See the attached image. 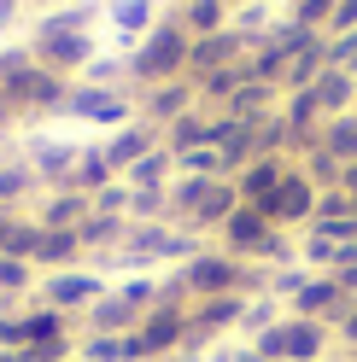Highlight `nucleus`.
<instances>
[{"label":"nucleus","mask_w":357,"mask_h":362,"mask_svg":"<svg viewBox=\"0 0 357 362\" xmlns=\"http://www.w3.org/2000/svg\"><path fill=\"white\" fill-rule=\"evenodd\" d=\"M82 322H88V333H135L141 327V310L123 304L118 292H106V298H94L82 310Z\"/></svg>","instance_id":"obj_20"},{"label":"nucleus","mask_w":357,"mask_h":362,"mask_svg":"<svg viewBox=\"0 0 357 362\" xmlns=\"http://www.w3.org/2000/svg\"><path fill=\"white\" fill-rule=\"evenodd\" d=\"M246 345L264 362H322V356H334V327L328 322H305V315H281L276 327H264Z\"/></svg>","instance_id":"obj_2"},{"label":"nucleus","mask_w":357,"mask_h":362,"mask_svg":"<svg viewBox=\"0 0 357 362\" xmlns=\"http://www.w3.org/2000/svg\"><path fill=\"white\" fill-rule=\"evenodd\" d=\"M322 362H351V356H346V351H334V356H322Z\"/></svg>","instance_id":"obj_47"},{"label":"nucleus","mask_w":357,"mask_h":362,"mask_svg":"<svg viewBox=\"0 0 357 362\" xmlns=\"http://www.w3.org/2000/svg\"><path fill=\"white\" fill-rule=\"evenodd\" d=\"M88 216H94V199L71 193V187H47V199H41V211H35L41 228H82Z\"/></svg>","instance_id":"obj_16"},{"label":"nucleus","mask_w":357,"mask_h":362,"mask_svg":"<svg viewBox=\"0 0 357 362\" xmlns=\"http://www.w3.org/2000/svg\"><path fill=\"white\" fill-rule=\"evenodd\" d=\"M64 117H76V123H94V129H123V123H135L141 111H135V100L123 94V88H88V82H76L71 88V105H64Z\"/></svg>","instance_id":"obj_7"},{"label":"nucleus","mask_w":357,"mask_h":362,"mask_svg":"<svg viewBox=\"0 0 357 362\" xmlns=\"http://www.w3.org/2000/svg\"><path fill=\"white\" fill-rule=\"evenodd\" d=\"M317 193H322V187H317V181H310V175L293 164V170H287V181H281V187H276L270 199H264L258 211L270 216L276 228H287V234H305L310 222H317Z\"/></svg>","instance_id":"obj_5"},{"label":"nucleus","mask_w":357,"mask_h":362,"mask_svg":"<svg viewBox=\"0 0 357 362\" xmlns=\"http://www.w3.org/2000/svg\"><path fill=\"white\" fill-rule=\"evenodd\" d=\"M287 170H293V158H252L246 170L234 175V187H240V205H264V199H270L281 181H287Z\"/></svg>","instance_id":"obj_15"},{"label":"nucleus","mask_w":357,"mask_h":362,"mask_svg":"<svg viewBox=\"0 0 357 362\" xmlns=\"http://www.w3.org/2000/svg\"><path fill=\"white\" fill-rule=\"evenodd\" d=\"M82 240L76 228H41V245H35V269L41 275H53V269H82Z\"/></svg>","instance_id":"obj_17"},{"label":"nucleus","mask_w":357,"mask_h":362,"mask_svg":"<svg viewBox=\"0 0 357 362\" xmlns=\"http://www.w3.org/2000/svg\"><path fill=\"white\" fill-rule=\"evenodd\" d=\"M30 59L41 64V71L76 82L88 64H94V41H88V30H76V35H35L30 41Z\"/></svg>","instance_id":"obj_9"},{"label":"nucleus","mask_w":357,"mask_h":362,"mask_svg":"<svg viewBox=\"0 0 357 362\" xmlns=\"http://www.w3.org/2000/svg\"><path fill=\"white\" fill-rule=\"evenodd\" d=\"M334 6H340V0H287V18H293L299 30H322V35H328Z\"/></svg>","instance_id":"obj_34"},{"label":"nucleus","mask_w":357,"mask_h":362,"mask_svg":"<svg viewBox=\"0 0 357 362\" xmlns=\"http://www.w3.org/2000/svg\"><path fill=\"white\" fill-rule=\"evenodd\" d=\"M170 362H205V356H193V351H182V356H170Z\"/></svg>","instance_id":"obj_46"},{"label":"nucleus","mask_w":357,"mask_h":362,"mask_svg":"<svg viewBox=\"0 0 357 362\" xmlns=\"http://www.w3.org/2000/svg\"><path fill=\"white\" fill-rule=\"evenodd\" d=\"M106 275L100 269H53V275H41V286H35V304H53V310H64V315H82L94 298H106Z\"/></svg>","instance_id":"obj_6"},{"label":"nucleus","mask_w":357,"mask_h":362,"mask_svg":"<svg viewBox=\"0 0 357 362\" xmlns=\"http://www.w3.org/2000/svg\"><path fill=\"white\" fill-rule=\"evenodd\" d=\"M76 240H82L88 257H118L123 240H129V216H100V211H94V216L76 228Z\"/></svg>","instance_id":"obj_18"},{"label":"nucleus","mask_w":357,"mask_h":362,"mask_svg":"<svg viewBox=\"0 0 357 362\" xmlns=\"http://www.w3.org/2000/svg\"><path fill=\"white\" fill-rule=\"evenodd\" d=\"M281 315H287V310H281V304L270 298V292H258V298L246 304V322H240V333H246V339H258L264 327H276V322H281Z\"/></svg>","instance_id":"obj_35"},{"label":"nucleus","mask_w":357,"mask_h":362,"mask_svg":"<svg viewBox=\"0 0 357 362\" xmlns=\"http://www.w3.org/2000/svg\"><path fill=\"white\" fill-rule=\"evenodd\" d=\"M0 351H24V310H0Z\"/></svg>","instance_id":"obj_38"},{"label":"nucleus","mask_w":357,"mask_h":362,"mask_svg":"<svg viewBox=\"0 0 357 362\" xmlns=\"http://www.w3.org/2000/svg\"><path fill=\"white\" fill-rule=\"evenodd\" d=\"M106 18H111V30H118L123 41H141L152 24H159V0H111Z\"/></svg>","instance_id":"obj_24"},{"label":"nucleus","mask_w":357,"mask_h":362,"mask_svg":"<svg viewBox=\"0 0 357 362\" xmlns=\"http://www.w3.org/2000/svg\"><path fill=\"white\" fill-rule=\"evenodd\" d=\"M176 175H229V170H222L217 146H199V152H182V158H176Z\"/></svg>","instance_id":"obj_36"},{"label":"nucleus","mask_w":357,"mask_h":362,"mask_svg":"<svg viewBox=\"0 0 357 362\" xmlns=\"http://www.w3.org/2000/svg\"><path fill=\"white\" fill-rule=\"evenodd\" d=\"M240 351H246V345H217L205 362H240Z\"/></svg>","instance_id":"obj_44"},{"label":"nucleus","mask_w":357,"mask_h":362,"mask_svg":"<svg viewBox=\"0 0 357 362\" xmlns=\"http://www.w3.org/2000/svg\"><path fill=\"white\" fill-rule=\"evenodd\" d=\"M41 187L35 181V170L24 164V158H12V164H0V211H18L24 205V199Z\"/></svg>","instance_id":"obj_29"},{"label":"nucleus","mask_w":357,"mask_h":362,"mask_svg":"<svg viewBox=\"0 0 357 362\" xmlns=\"http://www.w3.org/2000/svg\"><path fill=\"white\" fill-rule=\"evenodd\" d=\"M334 345H340L346 356H357V304L340 315V322H334Z\"/></svg>","instance_id":"obj_42"},{"label":"nucleus","mask_w":357,"mask_h":362,"mask_svg":"<svg viewBox=\"0 0 357 362\" xmlns=\"http://www.w3.org/2000/svg\"><path fill=\"white\" fill-rule=\"evenodd\" d=\"M135 111H141V123H152V129L164 134L176 117L199 111V82H193V76H176V82H159V88H141Z\"/></svg>","instance_id":"obj_8"},{"label":"nucleus","mask_w":357,"mask_h":362,"mask_svg":"<svg viewBox=\"0 0 357 362\" xmlns=\"http://www.w3.org/2000/svg\"><path fill=\"white\" fill-rule=\"evenodd\" d=\"M100 12H106V6H94V0H71V6H53V12L35 24V35H76V30L94 24ZM35 35H30V41H35Z\"/></svg>","instance_id":"obj_26"},{"label":"nucleus","mask_w":357,"mask_h":362,"mask_svg":"<svg viewBox=\"0 0 357 362\" xmlns=\"http://www.w3.org/2000/svg\"><path fill=\"white\" fill-rule=\"evenodd\" d=\"M234 211H240V187H234L229 175H217L211 187H205V199H199V205H193L188 228H193V234H217V228H222V222H229Z\"/></svg>","instance_id":"obj_14"},{"label":"nucleus","mask_w":357,"mask_h":362,"mask_svg":"<svg viewBox=\"0 0 357 362\" xmlns=\"http://www.w3.org/2000/svg\"><path fill=\"white\" fill-rule=\"evenodd\" d=\"M176 18H182V30L199 41V35H217L234 24V6L229 0H188V6H176Z\"/></svg>","instance_id":"obj_23"},{"label":"nucleus","mask_w":357,"mask_h":362,"mask_svg":"<svg viewBox=\"0 0 357 362\" xmlns=\"http://www.w3.org/2000/svg\"><path fill=\"white\" fill-rule=\"evenodd\" d=\"M129 222H170V187H129Z\"/></svg>","instance_id":"obj_31"},{"label":"nucleus","mask_w":357,"mask_h":362,"mask_svg":"<svg viewBox=\"0 0 357 362\" xmlns=\"http://www.w3.org/2000/svg\"><path fill=\"white\" fill-rule=\"evenodd\" d=\"M71 76H53V71H41V64L30 59L24 71H12L6 82H0V105L12 111V117H30V111H59L64 117V105H71Z\"/></svg>","instance_id":"obj_3"},{"label":"nucleus","mask_w":357,"mask_h":362,"mask_svg":"<svg viewBox=\"0 0 357 362\" xmlns=\"http://www.w3.org/2000/svg\"><path fill=\"white\" fill-rule=\"evenodd\" d=\"M211 117L217 111H188V117H176L170 129H164V152L170 158H182V152H199V146H211Z\"/></svg>","instance_id":"obj_21"},{"label":"nucleus","mask_w":357,"mask_h":362,"mask_svg":"<svg viewBox=\"0 0 357 362\" xmlns=\"http://www.w3.org/2000/svg\"><path fill=\"white\" fill-rule=\"evenodd\" d=\"M170 6H188V0H170Z\"/></svg>","instance_id":"obj_50"},{"label":"nucleus","mask_w":357,"mask_h":362,"mask_svg":"<svg viewBox=\"0 0 357 362\" xmlns=\"http://www.w3.org/2000/svg\"><path fill=\"white\" fill-rule=\"evenodd\" d=\"M41 286V269L24 257H0V310H24Z\"/></svg>","instance_id":"obj_19"},{"label":"nucleus","mask_w":357,"mask_h":362,"mask_svg":"<svg viewBox=\"0 0 357 362\" xmlns=\"http://www.w3.org/2000/svg\"><path fill=\"white\" fill-rule=\"evenodd\" d=\"M118 181H129V187H170V181H176V158L159 146V152H147L135 170H123Z\"/></svg>","instance_id":"obj_30"},{"label":"nucleus","mask_w":357,"mask_h":362,"mask_svg":"<svg viewBox=\"0 0 357 362\" xmlns=\"http://www.w3.org/2000/svg\"><path fill=\"white\" fill-rule=\"evenodd\" d=\"M317 216H351V193L346 187H322L317 193Z\"/></svg>","instance_id":"obj_40"},{"label":"nucleus","mask_w":357,"mask_h":362,"mask_svg":"<svg viewBox=\"0 0 357 362\" xmlns=\"http://www.w3.org/2000/svg\"><path fill=\"white\" fill-rule=\"evenodd\" d=\"M53 6H64V0H53Z\"/></svg>","instance_id":"obj_51"},{"label":"nucleus","mask_w":357,"mask_h":362,"mask_svg":"<svg viewBox=\"0 0 357 362\" xmlns=\"http://www.w3.org/2000/svg\"><path fill=\"white\" fill-rule=\"evenodd\" d=\"M182 345H188V298H159L135 327V351L141 362H170L182 356Z\"/></svg>","instance_id":"obj_4"},{"label":"nucleus","mask_w":357,"mask_h":362,"mask_svg":"<svg viewBox=\"0 0 357 362\" xmlns=\"http://www.w3.org/2000/svg\"><path fill=\"white\" fill-rule=\"evenodd\" d=\"M76 158H82V146L76 141H59V134H35V141L24 146V164L35 170L41 187H64L71 170H76Z\"/></svg>","instance_id":"obj_12"},{"label":"nucleus","mask_w":357,"mask_h":362,"mask_svg":"<svg viewBox=\"0 0 357 362\" xmlns=\"http://www.w3.org/2000/svg\"><path fill=\"white\" fill-rule=\"evenodd\" d=\"M94 211H100V216H129V181L100 187V193H94Z\"/></svg>","instance_id":"obj_37"},{"label":"nucleus","mask_w":357,"mask_h":362,"mask_svg":"<svg viewBox=\"0 0 357 362\" xmlns=\"http://www.w3.org/2000/svg\"><path fill=\"white\" fill-rule=\"evenodd\" d=\"M35 245H41V222L18 211V222H12L6 245H0V257H24V263H35Z\"/></svg>","instance_id":"obj_33"},{"label":"nucleus","mask_w":357,"mask_h":362,"mask_svg":"<svg viewBox=\"0 0 357 362\" xmlns=\"http://www.w3.org/2000/svg\"><path fill=\"white\" fill-rule=\"evenodd\" d=\"M351 82H357V76H351Z\"/></svg>","instance_id":"obj_53"},{"label":"nucleus","mask_w":357,"mask_h":362,"mask_svg":"<svg viewBox=\"0 0 357 362\" xmlns=\"http://www.w3.org/2000/svg\"><path fill=\"white\" fill-rule=\"evenodd\" d=\"M270 234H276L270 216L252 211V205H240V211L217 228V245H222L229 257H240V263H258V252H264V240H270Z\"/></svg>","instance_id":"obj_11"},{"label":"nucleus","mask_w":357,"mask_h":362,"mask_svg":"<svg viewBox=\"0 0 357 362\" xmlns=\"http://www.w3.org/2000/svg\"><path fill=\"white\" fill-rule=\"evenodd\" d=\"M310 94H317V105H322V117H340V111H357V82H351V71H328L310 82Z\"/></svg>","instance_id":"obj_22"},{"label":"nucleus","mask_w":357,"mask_h":362,"mask_svg":"<svg viewBox=\"0 0 357 362\" xmlns=\"http://www.w3.org/2000/svg\"><path fill=\"white\" fill-rule=\"evenodd\" d=\"M188 47H193V35L182 30V18H159L141 41H135V53H129V82L135 88H159V82H176V76H188Z\"/></svg>","instance_id":"obj_1"},{"label":"nucleus","mask_w":357,"mask_h":362,"mask_svg":"<svg viewBox=\"0 0 357 362\" xmlns=\"http://www.w3.org/2000/svg\"><path fill=\"white\" fill-rule=\"evenodd\" d=\"M229 6H252V0H229Z\"/></svg>","instance_id":"obj_48"},{"label":"nucleus","mask_w":357,"mask_h":362,"mask_svg":"<svg viewBox=\"0 0 357 362\" xmlns=\"http://www.w3.org/2000/svg\"><path fill=\"white\" fill-rule=\"evenodd\" d=\"M111 292H118V298H123V304H135V310L147 315L152 304H159V298H164V281H159V275H152V269H141V275H129L123 286H111Z\"/></svg>","instance_id":"obj_32"},{"label":"nucleus","mask_w":357,"mask_h":362,"mask_svg":"<svg viewBox=\"0 0 357 362\" xmlns=\"http://www.w3.org/2000/svg\"><path fill=\"white\" fill-rule=\"evenodd\" d=\"M351 30H357V0H340L334 18H328V41H340V35H351Z\"/></svg>","instance_id":"obj_41"},{"label":"nucleus","mask_w":357,"mask_h":362,"mask_svg":"<svg viewBox=\"0 0 357 362\" xmlns=\"http://www.w3.org/2000/svg\"><path fill=\"white\" fill-rule=\"evenodd\" d=\"M12 18H18V6H6V0H0V30H6Z\"/></svg>","instance_id":"obj_45"},{"label":"nucleus","mask_w":357,"mask_h":362,"mask_svg":"<svg viewBox=\"0 0 357 362\" xmlns=\"http://www.w3.org/2000/svg\"><path fill=\"white\" fill-rule=\"evenodd\" d=\"M111 181H118V175H111L106 152H100V146H82V158H76V170H71V181H64V187H71V193H88V199H94L100 187H111Z\"/></svg>","instance_id":"obj_28"},{"label":"nucleus","mask_w":357,"mask_h":362,"mask_svg":"<svg viewBox=\"0 0 357 362\" xmlns=\"http://www.w3.org/2000/svg\"><path fill=\"white\" fill-rule=\"evenodd\" d=\"M334 281H340V286H346V298L357 304V263H346V269H334Z\"/></svg>","instance_id":"obj_43"},{"label":"nucleus","mask_w":357,"mask_h":362,"mask_svg":"<svg viewBox=\"0 0 357 362\" xmlns=\"http://www.w3.org/2000/svg\"><path fill=\"white\" fill-rule=\"evenodd\" d=\"M164 146V134L152 129V123H123V129H111L106 141H100V152H106V164H111V175H123V170H135L147 152H159Z\"/></svg>","instance_id":"obj_13"},{"label":"nucleus","mask_w":357,"mask_h":362,"mask_svg":"<svg viewBox=\"0 0 357 362\" xmlns=\"http://www.w3.org/2000/svg\"><path fill=\"white\" fill-rule=\"evenodd\" d=\"M351 362H357V356H351Z\"/></svg>","instance_id":"obj_54"},{"label":"nucleus","mask_w":357,"mask_h":362,"mask_svg":"<svg viewBox=\"0 0 357 362\" xmlns=\"http://www.w3.org/2000/svg\"><path fill=\"white\" fill-rule=\"evenodd\" d=\"M322 71H328V35H310L305 47L293 53V64H287V82L281 88H287V94H293V88H310Z\"/></svg>","instance_id":"obj_27"},{"label":"nucleus","mask_w":357,"mask_h":362,"mask_svg":"<svg viewBox=\"0 0 357 362\" xmlns=\"http://www.w3.org/2000/svg\"><path fill=\"white\" fill-rule=\"evenodd\" d=\"M328 64H334V71H351V76H357V30L340 35V41H328Z\"/></svg>","instance_id":"obj_39"},{"label":"nucleus","mask_w":357,"mask_h":362,"mask_svg":"<svg viewBox=\"0 0 357 362\" xmlns=\"http://www.w3.org/2000/svg\"><path fill=\"white\" fill-rule=\"evenodd\" d=\"M317 146L340 164H357V111H340V117H322L317 129Z\"/></svg>","instance_id":"obj_25"},{"label":"nucleus","mask_w":357,"mask_h":362,"mask_svg":"<svg viewBox=\"0 0 357 362\" xmlns=\"http://www.w3.org/2000/svg\"><path fill=\"white\" fill-rule=\"evenodd\" d=\"M6 6H18V0H6Z\"/></svg>","instance_id":"obj_52"},{"label":"nucleus","mask_w":357,"mask_h":362,"mask_svg":"<svg viewBox=\"0 0 357 362\" xmlns=\"http://www.w3.org/2000/svg\"><path fill=\"white\" fill-rule=\"evenodd\" d=\"M351 216H357V193H351Z\"/></svg>","instance_id":"obj_49"},{"label":"nucleus","mask_w":357,"mask_h":362,"mask_svg":"<svg viewBox=\"0 0 357 362\" xmlns=\"http://www.w3.org/2000/svg\"><path fill=\"white\" fill-rule=\"evenodd\" d=\"M351 310V298H346V286L334 281V275H310L293 298H287V315H305V322H340V315Z\"/></svg>","instance_id":"obj_10"}]
</instances>
